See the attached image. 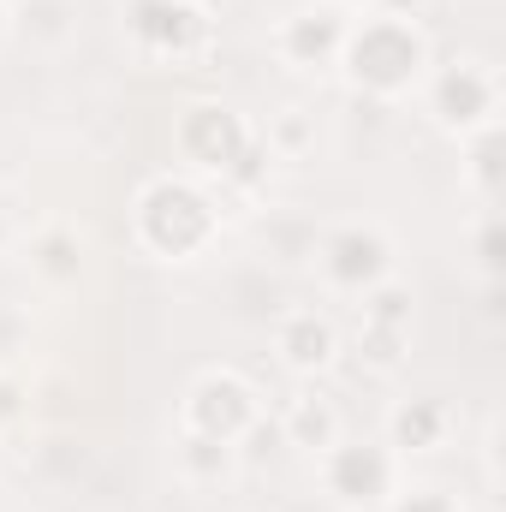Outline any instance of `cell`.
I'll return each mask as SVG.
<instances>
[{
    "label": "cell",
    "instance_id": "cell-1",
    "mask_svg": "<svg viewBox=\"0 0 506 512\" xmlns=\"http://www.w3.org/2000/svg\"><path fill=\"white\" fill-rule=\"evenodd\" d=\"M435 54H429V36L417 18H393V12H364L352 18L346 30V48H340V78L352 84V96L364 102H405L411 90H423Z\"/></svg>",
    "mask_w": 506,
    "mask_h": 512
},
{
    "label": "cell",
    "instance_id": "cell-2",
    "mask_svg": "<svg viewBox=\"0 0 506 512\" xmlns=\"http://www.w3.org/2000/svg\"><path fill=\"white\" fill-rule=\"evenodd\" d=\"M131 233H137V245L155 262H197L215 245V233H221V209H215V197L197 179L161 173V179H149L137 191Z\"/></svg>",
    "mask_w": 506,
    "mask_h": 512
},
{
    "label": "cell",
    "instance_id": "cell-3",
    "mask_svg": "<svg viewBox=\"0 0 506 512\" xmlns=\"http://www.w3.org/2000/svg\"><path fill=\"white\" fill-rule=\"evenodd\" d=\"M316 477L328 489V501L346 512H381L399 483H405V459L387 441H364V435H340L328 453H316Z\"/></svg>",
    "mask_w": 506,
    "mask_h": 512
},
{
    "label": "cell",
    "instance_id": "cell-4",
    "mask_svg": "<svg viewBox=\"0 0 506 512\" xmlns=\"http://www.w3.org/2000/svg\"><path fill=\"white\" fill-rule=\"evenodd\" d=\"M423 96H429V120L447 131V137H471V131L495 126L501 120V72L489 60H447V66H429L423 78Z\"/></svg>",
    "mask_w": 506,
    "mask_h": 512
},
{
    "label": "cell",
    "instance_id": "cell-5",
    "mask_svg": "<svg viewBox=\"0 0 506 512\" xmlns=\"http://www.w3.org/2000/svg\"><path fill=\"white\" fill-rule=\"evenodd\" d=\"M310 262H316V274H322L328 292L364 298V292H376L381 280H393V239L376 221H340V227H328L316 239Z\"/></svg>",
    "mask_w": 506,
    "mask_h": 512
},
{
    "label": "cell",
    "instance_id": "cell-6",
    "mask_svg": "<svg viewBox=\"0 0 506 512\" xmlns=\"http://www.w3.org/2000/svg\"><path fill=\"white\" fill-rule=\"evenodd\" d=\"M126 36L143 60H197L215 42V18L203 0H126Z\"/></svg>",
    "mask_w": 506,
    "mask_h": 512
},
{
    "label": "cell",
    "instance_id": "cell-7",
    "mask_svg": "<svg viewBox=\"0 0 506 512\" xmlns=\"http://www.w3.org/2000/svg\"><path fill=\"white\" fill-rule=\"evenodd\" d=\"M251 137H256L251 120H245L233 102H215V96L185 102L179 120H173V149H179V161H185L191 173H209V179H221V173L245 155Z\"/></svg>",
    "mask_w": 506,
    "mask_h": 512
},
{
    "label": "cell",
    "instance_id": "cell-8",
    "mask_svg": "<svg viewBox=\"0 0 506 512\" xmlns=\"http://www.w3.org/2000/svg\"><path fill=\"white\" fill-rule=\"evenodd\" d=\"M256 417H262V399L239 370H203L185 387V405H179V429L209 435V441H233V447L251 435Z\"/></svg>",
    "mask_w": 506,
    "mask_h": 512
},
{
    "label": "cell",
    "instance_id": "cell-9",
    "mask_svg": "<svg viewBox=\"0 0 506 512\" xmlns=\"http://www.w3.org/2000/svg\"><path fill=\"white\" fill-rule=\"evenodd\" d=\"M346 30H352V12H340V6H304V12H286L274 24V54L292 72H334L340 48H346Z\"/></svg>",
    "mask_w": 506,
    "mask_h": 512
},
{
    "label": "cell",
    "instance_id": "cell-10",
    "mask_svg": "<svg viewBox=\"0 0 506 512\" xmlns=\"http://www.w3.org/2000/svg\"><path fill=\"white\" fill-rule=\"evenodd\" d=\"M453 429H459V417H453V405L441 393H411V399H393L381 441L399 459H429V453H441L453 441Z\"/></svg>",
    "mask_w": 506,
    "mask_h": 512
},
{
    "label": "cell",
    "instance_id": "cell-11",
    "mask_svg": "<svg viewBox=\"0 0 506 512\" xmlns=\"http://www.w3.org/2000/svg\"><path fill=\"white\" fill-rule=\"evenodd\" d=\"M274 352L292 376H322L334 358H340V334L322 310H280L274 316Z\"/></svg>",
    "mask_w": 506,
    "mask_h": 512
},
{
    "label": "cell",
    "instance_id": "cell-12",
    "mask_svg": "<svg viewBox=\"0 0 506 512\" xmlns=\"http://www.w3.org/2000/svg\"><path fill=\"white\" fill-rule=\"evenodd\" d=\"M24 262H30V274L42 286H78V274H84V233L66 227V221H48V227L30 233Z\"/></svg>",
    "mask_w": 506,
    "mask_h": 512
},
{
    "label": "cell",
    "instance_id": "cell-13",
    "mask_svg": "<svg viewBox=\"0 0 506 512\" xmlns=\"http://www.w3.org/2000/svg\"><path fill=\"white\" fill-rule=\"evenodd\" d=\"M233 471H239V447L233 441H209V435L179 429V441H173V477L185 489H221V483H233Z\"/></svg>",
    "mask_w": 506,
    "mask_h": 512
},
{
    "label": "cell",
    "instance_id": "cell-14",
    "mask_svg": "<svg viewBox=\"0 0 506 512\" xmlns=\"http://www.w3.org/2000/svg\"><path fill=\"white\" fill-rule=\"evenodd\" d=\"M286 447H298V453H328L334 441H340V411H334V399H322V393H298V399H286V411H280V429H274Z\"/></svg>",
    "mask_w": 506,
    "mask_h": 512
},
{
    "label": "cell",
    "instance_id": "cell-15",
    "mask_svg": "<svg viewBox=\"0 0 506 512\" xmlns=\"http://www.w3.org/2000/svg\"><path fill=\"white\" fill-rule=\"evenodd\" d=\"M12 30H24L36 48H66L78 36V12L72 0H24L12 6Z\"/></svg>",
    "mask_w": 506,
    "mask_h": 512
},
{
    "label": "cell",
    "instance_id": "cell-16",
    "mask_svg": "<svg viewBox=\"0 0 506 512\" xmlns=\"http://www.w3.org/2000/svg\"><path fill=\"white\" fill-rule=\"evenodd\" d=\"M459 149H465V185L495 209L501 179H506V167H501V120H495V126H483V131H471Z\"/></svg>",
    "mask_w": 506,
    "mask_h": 512
},
{
    "label": "cell",
    "instance_id": "cell-17",
    "mask_svg": "<svg viewBox=\"0 0 506 512\" xmlns=\"http://www.w3.org/2000/svg\"><path fill=\"white\" fill-rule=\"evenodd\" d=\"M262 143H268V155L274 161H298V155H310L316 149V114H304V108H280L268 131H256Z\"/></svg>",
    "mask_w": 506,
    "mask_h": 512
},
{
    "label": "cell",
    "instance_id": "cell-18",
    "mask_svg": "<svg viewBox=\"0 0 506 512\" xmlns=\"http://www.w3.org/2000/svg\"><path fill=\"white\" fill-rule=\"evenodd\" d=\"M405 346H411V328H381V322H358V358L364 370L393 376L405 364Z\"/></svg>",
    "mask_w": 506,
    "mask_h": 512
},
{
    "label": "cell",
    "instance_id": "cell-19",
    "mask_svg": "<svg viewBox=\"0 0 506 512\" xmlns=\"http://www.w3.org/2000/svg\"><path fill=\"white\" fill-rule=\"evenodd\" d=\"M268 173H274V155H268V143H262V137H251V143H245V155L221 173V185H227V191H239V197H256V191L268 185Z\"/></svg>",
    "mask_w": 506,
    "mask_h": 512
},
{
    "label": "cell",
    "instance_id": "cell-20",
    "mask_svg": "<svg viewBox=\"0 0 506 512\" xmlns=\"http://www.w3.org/2000/svg\"><path fill=\"white\" fill-rule=\"evenodd\" d=\"M364 322L411 328V286H405V280H381L376 292H364Z\"/></svg>",
    "mask_w": 506,
    "mask_h": 512
},
{
    "label": "cell",
    "instance_id": "cell-21",
    "mask_svg": "<svg viewBox=\"0 0 506 512\" xmlns=\"http://www.w3.org/2000/svg\"><path fill=\"white\" fill-rule=\"evenodd\" d=\"M381 512H465V501L447 495V489H435V483H399V495Z\"/></svg>",
    "mask_w": 506,
    "mask_h": 512
},
{
    "label": "cell",
    "instance_id": "cell-22",
    "mask_svg": "<svg viewBox=\"0 0 506 512\" xmlns=\"http://www.w3.org/2000/svg\"><path fill=\"white\" fill-rule=\"evenodd\" d=\"M477 268H483V280H501L506 274V227L495 209L477 221Z\"/></svg>",
    "mask_w": 506,
    "mask_h": 512
},
{
    "label": "cell",
    "instance_id": "cell-23",
    "mask_svg": "<svg viewBox=\"0 0 506 512\" xmlns=\"http://www.w3.org/2000/svg\"><path fill=\"white\" fill-rule=\"evenodd\" d=\"M268 251L280 256V262H310L316 233H310L304 221H268Z\"/></svg>",
    "mask_w": 506,
    "mask_h": 512
},
{
    "label": "cell",
    "instance_id": "cell-24",
    "mask_svg": "<svg viewBox=\"0 0 506 512\" xmlns=\"http://www.w3.org/2000/svg\"><path fill=\"white\" fill-rule=\"evenodd\" d=\"M30 352V316L18 304H0V370H12Z\"/></svg>",
    "mask_w": 506,
    "mask_h": 512
},
{
    "label": "cell",
    "instance_id": "cell-25",
    "mask_svg": "<svg viewBox=\"0 0 506 512\" xmlns=\"http://www.w3.org/2000/svg\"><path fill=\"white\" fill-rule=\"evenodd\" d=\"M24 411H30V387L18 382V370H0V429L18 423Z\"/></svg>",
    "mask_w": 506,
    "mask_h": 512
},
{
    "label": "cell",
    "instance_id": "cell-26",
    "mask_svg": "<svg viewBox=\"0 0 506 512\" xmlns=\"http://www.w3.org/2000/svg\"><path fill=\"white\" fill-rule=\"evenodd\" d=\"M429 0H370V12H393V18H417Z\"/></svg>",
    "mask_w": 506,
    "mask_h": 512
},
{
    "label": "cell",
    "instance_id": "cell-27",
    "mask_svg": "<svg viewBox=\"0 0 506 512\" xmlns=\"http://www.w3.org/2000/svg\"><path fill=\"white\" fill-rule=\"evenodd\" d=\"M18 239V209H12V197H0V251Z\"/></svg>",
    "mask_w": 506,
    "mask_h": 512
},
{
    "label": "cell",
    "instance_id": "cell-28",
    "mask_svg": "<svg viewBox=\"0 0 506 512\" xmlns=\"http://www.w3.org/2000/svg\"><path fill=\"white\" fill-rule=\"evenodd\" d=\"M6 36H12V6L0 0V48H6Z\"/></svg>",
    "mask_w": 506,
    "mask_h": 512
},
{
    "label": "cell",
    "instance_id": "cell-29",
    "mask_svg": "<svg viewBox=\"0 0 506 512\" xmlns=\"http://www.w3.org/2000/svg\"><path fill=\"white\" fill-rule=\"evenodd\" d=\"M322 6H340V12H352V6H370V0H322Z\"/></svg>",
    "mask_w": 506,
    "mask_h": 512
},
{
    "label": "cell",
    "instance_id": "cell-30",
    "mask_svg": "<svg viewBox=\"0 0 506 512\" xmlns=\"http://www.w3.org/2000/svg\"><path fill=\"white\" fill-rule=\"evenodd\" d=\"M465 512H495V507H465Z\"/></svg>",
    "mask_w": 506,
    "mask_h": 512
}]
</instances>
